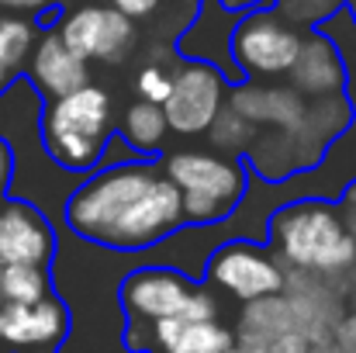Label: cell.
I'll return each instance as SVG.
<instances>
[{
    "label": "cell",
    "mask_w": 356,
    "mask_h": 353,
    "mask_svg": "<svg viewBox=\"0 0 356 353\" xmlns=\"http://www.w3.org/2000/svg\"><path fill=\"white\" fill-rule=\"evenodd\" d=\"M325 353H336V350H332V347H329V350H325Z\"/></svg>",
    "instance_id": "cell-37"
},
{
    "label": "cell",
    "mask_w": 356,
    "mask_h": 353,
    "mask_svg": "<svg viewBox=\"0 0 356 353\" xmlns=\"http://www.w3.org/2000/svg\"><path fill=\"white\" fill-rule=\"evenodd\" d=\"M0 295H3V301H14V305H31V301L56 295L52 267H42V263L0 267Z\"/></svg>",
    "instance_id": "cell-23"
},
{
    "label": "cell",
    "mask_w": 356,
    "mask_h": 353,
    "mask_svg": "<svg viewBox=\"0 0 356 353\" xmlns=\"http://www.w3.org/2000/svg\"><path fill=\"white\" fill-rule=\"evenodd\" d=\"M225 353H249V350H245V347H238V343H236V347H229Z\"/></svg>",
    "instance_id": "cell-35"
},
{
    "label": "cell",
    "mask_w": 356,
    "mask_h": 353,
    "mask_svg": "<svg viewBox=\"0 0 356 353\" xmlns=\"http://www.w3.org/2000/svg\"><path fill=\"white\" fill-rule=\"evenodd\" d=\"M346 10L353 14V21H356V0H346Z\"/></svg>",
    "instance_id": "cell-34"
},
{
    "label": "cell",
    "mask_w": 356,
    "mask_h": 353,
    "mask_svg": "<svg viewBox=\"0 0 356 353\" xmlns=\"http://www.w3.org/2000/svg\"><path fill=\"white\" fill-rule=\"evenodd\" d=\"M115 7H118L121 14H128L131 21H142V17H152L159 7H163V0H111Z\"/></svg>",
    "instance_id": "cell-30"
},
{
    "label": "cell",
    "mask_w": 356,
    "mask_h": 353,
    "mask_svg": "<svg viewBox=\"0 0 356 353\" xmlns=\"http://www.w3.org/2000/svg\"><path fill=\"white\" fill-rule=\"evenodd\" d=\"M170 121L163 104H149V101H131L118 118V139L135 152V156H152L159 159L170 146Z\"/></svg>",
    "instance_id": "cell-21"
},
{
    "label": "cell",
    "mask_w": 356,
    "mask_h": 353,
    "mask_svg": "<svg viewBox=\"0 0 356 353\" xmlns=\"http://www.w3.org/2000/svg\"><path fill=\"white\" fill-rule=\"evenodd\" d=\"M38 35H42L38 17L0 10V94H7L17 80L28 77V63L38 45Z\"/></svg>",
    "instance_id": "cell-19"
},
{
    "label": "cell",
    "mask_w": 356,
    "mask_h": 353,
    "mask_svg": "<svg viewBox=\"0 0 356 353\" xmlns=\"http://www.w3.org/2000/svg\"><path fill=\"white\" fill-rule=\"evenodd\" d=\"M56 249H59V226L38 205L21 198L0 201V267L10 263L52 267Z\"/></svg>",
    "instance_id": "cell-11"
},
{
    "label": "cell",
    "mask_w": 356,
    "mask_h": 353,
    "mask_svg": "<svg viewBox=\"0 0 356 353\" xmlns=\"http://www.w3.org/2000/svg\"><path fill=\"white\" fill-rule=\"evenodd\" d=\"M225 3H232L238 10H245V7H256V3H266V0H225Z\"/></svg>",
    "instance_id": "cell-32"
},
{
    "label": "cell",
    "mask_w": 356,
    "mask_h": 353,
    "mask_svg": "<svg viewBox=\"0 0 356 353\" xmlns=\"http://www.w3.org/2000/svg\"><path fill=\"white\" fill-rule=\"evenodd\" d=\"M284 295L294 305V319L298 329L318 347L329 350L332 347V333L336 322L346 312V288L332 277L322 274H305V270H287V284Z\"/></svg>",
    "instance_id": "cell-13"
},
{
    "label": "cell",
    "mask_w": 356,
    "mask_h": 353,
    "mask_svg": "<svg viewBox=\"0 0 356 353\" xmlns=\"http://www.w3.org/2000/svg\"><path fill=\"white\" fill-rule=\"evenodd\" d=\"M21 353H63L59 347H38V350H21Z\"/></svg>",
    "instance_id": "cell-33"
},
{
    "label": "cell",
    "mask_w": 356,
    "mask_h": 353,
    "mask_svg": "<svg viewBox=\"0 0 356 353\" xmlns=\"http://www.w3.org/2000/svg\"><path fill=\"white\" fill-rule=\"evenodd\" d=\"M166 177L184 198L187 226H222L238 212L249 194L252 170L245 159L218 149H173L159 156Z\"/></svg>",
    "instance_id": "cell-4"
},
{
    "label": "cell",
    "mask_w": 356,
    "mask_h": 353,
    "mask_svg": "<svg viewBox=\"0 0 356 353\" xmlns=\"http://www.w3.org/2000/svg\"><path fill=\"white\" fill-rule=\"evenodd\" d=\"M256 132H259V128H256L249 118H242L236 108L225 104L222 115L215 118V125L208 128V142H211V149H218V152H225V156L245 159V152H249Z\"/></svg>",
    "instance_id": "cell-24"
},
{
    "label": "cell",
    "mask_w": 356,
    "mask_h": 353,
    "mask_svg": "<svg viewBox=\"0 0 356 353\" xmlns=\"http://www.w3.org/2000/svg\"><path fill=\"white\" fill-rule=\"evenodd\" d=\"M356 205V180L346 187V194H343V208H353Z\"/></svg>",
    "instance_id": "cell-31"
},
{
    "label": "cell",
    "mask_w": 356,
    "mask_h": 353,
    "mask_svg": "<svg viewBox=\"0 0 356 353\" xmlns=\"http://www.w3.org/2000/svg\"><path fill=\"white\" fill-rule=\"evenodd\" d=\"M0 353H7V350H0Z\"/></svg>",
    "instance_id": "cell-38"
},
{
    "label": "cell",
    "mask_w": 356,
    "mask_h": 353,
    "mask_svg": "<svg viewBox=\"0 0 356 353\" xmlns=\"http://www.w3.org/2000/svg\"><path fill=\"white\" fill-rule=\"evenodd\" d=\"M284 333H301V329H298V319H294V305H291V298H287L284 291L242 305L238 322H236V343L266 340V336H284Z\"/></svg>",
    "instance_id": "cell-22"
},
{
    "label": "cell",
    "mask_w": 356,
    "mask_h": 353,
    "mask_svg": "<svg viewBox=\"0 0 356 353\" xmlns=\"http://www.w3.org/2000/svg\"><path fill=\"white\" fill-rule=\"evenodd\" d=\"M229 91H232V80L218 66L197 63V59H180L173 66V91L163 104L170 132L180 139L208 135L215 118L229 104Z\"/></svg>",
    "instance_id": "cell-7"
},
{
    "label": "cell",
    "mask_w": 356,
    "mask_h": 353,
    "mask_svg": "<svg viewBox=\"0 0 356 353\" xmlns=\"http://www.w3.org/2000/svg\"><path fill=\"white\" fill-rule=\"evenodd\" d=\"M353 118H356V104L350 94H332V97L308 101V111L301 118V125L291 132L294 135V146H298L301 173H312L315 166L325 163V156L332 152V146L350 132Z\"/></svg>",
    "instance_id": "cell-16"
},
{
    "label": "cell",
    "mask_w": 356,
    "mask_h": 353,
    "mask_svg": "<svg viewBox=\"0 0 356 353\" xmlns=\"http://www.w3.org/2000/svg\"><path fill=\"white\" fill-rule=\"evenodd\" d=\"M0 308H3V295H0Z\"/></svg>",
    "instance_id": "cell-36"
},
{
    "label": "cell",
    "mask_w": 356,
    "mask_h": 353,
    "mask_svg": "<svg viewBox=\"0 0 356 353\" xmlns=\"http://www.w3.org/2000/svg\"><path fill=\"white\" fill-rule=\"evenodd\" d=\"M73 329L70 305L59 295H49L31 305L3 301L0 308V347L3 350H38V347H66Z\"/></svg>",
    "instance_id": "cell-14"
},
{
    "label": "cell",
    "mask_w": 356,
    "mask_h": 353,
    "mask_svg": "<svg viewBox=\"0 0 356 353\" xmlns=\"http://www.w3.org/2000/svg\"><path fill=\"white\" fill-rule=\"evenodd\" d=\"M194 281L166 263H138L131 270H124L118 288L121 312L128 322L135 326H152L159 319H173L184 312V305L194 295Z\"/></svg>",
    "instance_id": "cell-9"
},
{
    "label": "cell",
    "mask_w": 356,
    "mask_h": 353,
    "mask_svg": "<svg viewBox=\"0 0 356 353\" xmlns=\"http://www.w3.org/2000/svg\"><path fill=\"white\" fill-rule=\"evenodd\" d=\"M238 7L225 0H197L194 17L187 21V28L177 38V56L180 59H197V63H211L218 66L232 84H238L236 59H232V35L238 24Z\"/></svg>",
    "instance_id": "cell-12"
},
{
    "label": "cell",
    "mask_w": 356,
    "mask_h": 353,
    "mask_svg": "<svg viewBox=\"0 0 356 353\" xmlns=\"http://www.w3.org/2000/svg\"><path fill=\"white\" fill-rule=\"evenodd\" d=\"M305 31L291 24L270 0L245 7L232 35V59L242 80H284L294 70Z\"/></svg>",
    "instance_id": "cell-5"
},
{
    "label": "cell",
    "mask_w": 356,
    "mask_h": 353,
    "mask_svg": "<svg viewBox=\"0 0 356 353\" xmlns=\"http://www.w3.org/2000/svg\"><path fill=\"white\" fill-rule=\"evenodd\" d=\"M14 149L0 139V201L10 198V187H14Z\"/></svg>",
    "instance_id": "cell-29"
},
{
    "label": "cell",
    "mask_w": 356,
    "mask_h": 353,
    "mask_svg": "<svg viewBox=\"0 0 356 353\" xmlns=\"http://www.w3.org/2000/svg\"><path fill=\"white\" fill-rule=\"evenodd\" d=\"M28 80L31 87L45 97V101H56L63 94H73L80 91L83 84H90V63L83 56H76L63 35L49 24L42 28L38 35V45L31 52V63H28Z\"/></svg>",
    "instance_id": "cell-17"
},
{
    "label": "cell",
    "mask_w": 356,
    "mask_h": 353,
    "mask_svg": "<svg viewBox=\"0 0 356 353\" xmlns=\"http://www.w3.org/2000/svg\"><path fill=\"white\" fill-rule=\"evenodd\" d=\"M170 91H173V70L163 63V56H152L135 77V94H138V101L166 104Z\"/></svg>",
    "instance_id": "cell-26"
},
{
    "label": "cell",
    "mask_w": 356,
    "mask_h": 353,
    "mask_svg": "<svg viewBox=\"0 0 356 353\" xmlns=\"http://www.w3.org/2000/svg\"><path fill=\"white\" fill-rule=\"evenodd\" d=\"M266 246L287 270L322 274L339 284L356 267V235L343 208L329 198H294L277 205L266 219Z\"/></svg>",
    "instance_id": "cell-2"
},
{
    "label": "cell",
    "mask_w": 356,
    "mask_h": 353,
    "mask_svg": "<svg viewBox=\"0 0 356 353\" xmlns=\"http://www.w3.org/2000/svg\"><path fill=\"white\" fill-rule=\"evenodd\" d=\"M115 135V97L94 80L42 108V142L49 156L76 177H87L104 163Z\"/></svg>",
    "instance_id": "cell-3"
},
{
    "label": "cell",
    "mask_w": 356,
    "mask_h": 353,
    "mask_svg": "<svg viewBox=\"0 0 356 353\" xmlns=\"http://www.w3.org/2000/svg\"><path fill=\"white\" fill-rule=\"evenodd\" d=\"M287 84H294L308 101H315V97H332V94H346V87H350L346 63H343L336 42H332L322 28L305 31V42H301V52H298V59H294V70H291Z\"/></svg>",
    "instance_id": "cell-18"
},
{
    "label": "cell",
    "mask_w": 356,
    "mask_h": 353,
    "mask_svg": "<svg viewBox=\"0 0 356 353\" xmlns=\"http://www.w3.org/2000/svg\"><path fill=\"white\" fill-rule=\"evenodd\" d=\"M63 229L83 242L145 256L187 226L184 198L152 156L101 163L80 177L63 208Z\"/></svg>",
    "instance_id": "cell-1"
},
{
    "label": "cell",
    "mask_w": 356,
    "mask_h": 353,
    "mask_svg": "<svg viewBox=\"0 0 356 353\" xmlns=\"http://www.w3.org/2000/svg\"><path fill=\"white\" fill-rule=\"evenodd\" d=\"M332 350H336V353H356V308L343 312V319L336 322V333H332Z\"/></svg>",
    "instance_id": "cell-27"
},
{
    "label": "cell",
    "mask_w": 356,
    "mask_h": 353,
    "mask_svg": "<svg viewBox=\"0 0 356 353\" xmlns=\"http://www.w3.org/2000/svg\"><path fill=\"white\" fill-rule=\"evenodd\" d=\"M236 347V329L218 319H159L152 326H124V353H225Z\"/></svg>",
    "instance_id": "cell-10"
},
{
    "label": "cell",
    "mask_w": 356,
    "mask_h": 353,
    "mask_svg": "<svg viewBox=\"0 0 356 353\" xmlns=\"http://www.w3.org/2000/svg\"><path fill=\"white\" fill-rule=\"evenodd\" d=\"M59 0H0V10H10V14H28V17H38V21H49L52 7Z\"/></svg>",
    "instance_id": "cell-28"
},
{
    "label": "cell",
    "mask_w": 356,
    "mask_h": 353,
    "mask_svg": "<svg viewBox=\"0 0 356 353\" xmlns=\"http://www.w3.org/2000/svg\"><path fill=\"white\" fill-rule=\"evenodd\" d=\"M63 42L87 63H121L138 42V28L115 3H76L52 21Z\"/></svg>",
    "instance_id": "cell-8"
},
{
    "label": "cell",
    "mask_w": 356,
    "mask_h": 353,
    "mask_svg": "<svg viewBox=\"0 0 356 353\" xmlns=\"http://www.w3.org/2000/svg\"><path fill=\"white\" fill-rule=\"evenodd\" d=\"M245 163H249L252 177H259L266 184H284L301 173L298 146L287 128H259L245 152Z\"/></svg>",
    "instance_id": "cell-20"
},
{
    "label": "cell",
    "mask_w": 356,
    "mask_h": 353,
    "mask_svg": "<svg viewBox=\"0 0 356 353\" xmlns=\"http://www.w3.org/2000/svg\"><path fill=\"white\" fill-rule=\"evenodd\" d=\"M291 24H298V28H322L336 10H343L346 7V0H270Z\"/></svg>",
    "instance_id": "cell-25"
},
{
    "label": "cell",
    "mask_w": 356,
    "mask_h": 353,
    "mask_svg": "<svg viewBox=\"0 0 356 353\" xmlns=\"http://www.w3.org/2000/svg\"><path fill=\"white\" fill-rule=\"evenodd\" d=\"M204 281L211 291L229 295L245 305L266 295H280L287 284V267L259 239H225L208 256Z\"/></svg>",
    "instance_id": "cell-6"
},
{
    "label": "cell",
    "mask_w": 356,
    "mask_h": 353,
    "mask_svg": "<svg viewBox=\"0 0 356 353\" xmlns=\"http://www.w3.org/2000/svg\"><path fill=\"white\" fill-rule=\"evenodd\" d=\"M229 108L249 118L256 128H287L294 132L308 111V97L294 84L280 80H238L229 91Z\"/></svg>",
    "instance_id": "cell-15"
}]
</instances>
